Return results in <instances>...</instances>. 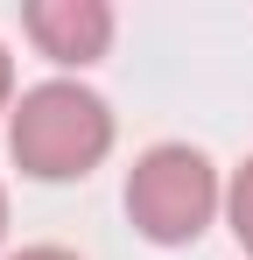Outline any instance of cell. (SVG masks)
Segmentation results:
<instances>
[{
	"instance_id": "cell-5",
	"label": "cell",
	"mask_w": 253,
	"mask_h": 260,
	"mask_svg": "<svg viewBox=\"0 0 253 260\" xmlns=\"http://www.w3.org/2000/svg\"><path fill=\"white\" fill-rule=\"evenodd\" d=\"M14 260H78V253H64V246H28V253H14Z\"/></svg>"
},
{
	"instance_id": "cell-3",
	"label": "cell",
	"mask_w": 253,
	"mask_h": 260,
	"mask_svg": "<svg viewBox=\"0 0 253 260\" xmlns=\"http://www.w3.org/2000/svg\"><path fill=\"white\" fill-rule=\"evenodd\" d=\"M21 28L36 36L42 56L91 63V56H106V43H113V7H106V0H36V7L21 14Z\"/></svg>"
},
{
	"instance_id": "cell-7",
	"label": "cell",
	"mask_w": 253,
	"mask_h": 260,
	"mask_svg": "<svg viewBox=\"0 0 253 260\" xmlns=\"http://www.w3.org/2000/svg\"><path fill=\"white\" fill-rule=\"evenodd\" d=\"M0 232H7V190H0Z\"/></svg>"
},
{
	"instance_id": "cell-6",
	"label": "cell",
	"mask_w": 253,
	"mask_h": 260,
	"mask_svg": "<svg viewBox=\"0 0 253 260\" xmlns=\"http://www.w3.org/2000/svg\"><path fill=\"white\" fill-rule=\"evenodd\" d=\"M7 91H14V63H7V49H0V106H7Z\"/></svg>"
},
{
	"instance_id": "cell-1",
	"label": "cell",
	"mask_w": 253,
	"mask_h": 260,
	"mask_svg": "<svg viewBox=\"0 0 253 260\" xmlns=\"http://www.w3.org/2000/svg\"><path fill=\"white\" fill-rule=\"evenodd\" d=\"M7 148H14V162H21L28 176L64 183V176L99 169V155L113 148V113H106V99H99V91L56 78V85L21 91L14 127H7Z\"/></svg>"
},
{
	"instance_id": "cell-2",
	"label": "cell",
	"mask_w": 253,
	"mask_h": 260,
	"mask_svg": "<svg viewBox=\"0 0 253 260\" xmlns=\"http://www.w3.org/2000/svg\"><path fill=\"white\" fill-rule=\"evenodd\" d=\"M126 211H134V225L155 246H190L211 225V211H218V169H211L197 148L162 141L126 176Z\"/></svg>"
},
{
	"instance_id": "cell-4",
	"label": "cell",
	"mask_w": 253,
	"mask_h": 260,
	"mask_svg": "<svg viewBox=\"0 0 253 260\" xmlns=\"http://www.w3.org/2000/svg\"><path fill=\"white\" fill-rule=\"evenodd\" d=\"M225 211H232V232H239V246L253 253V155L239 162V176H232V190H225Z\"/></svg>"
}]
</instances>
